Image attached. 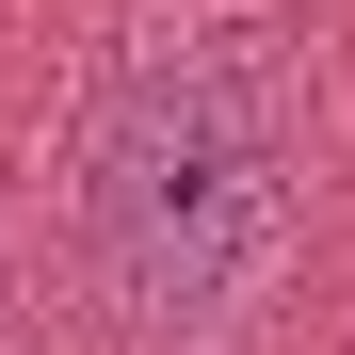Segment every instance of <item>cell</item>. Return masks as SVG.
<instances>
[{
  "instance_id": "6da1fadb",
  "label": "cell",
  "mask_w": 355,
  "mask_h": 355,
  "mask_svg": "<svg viewBox=\"0 0 355 355\" xmlns=\"http://www.w3.org/2000/svg\"><path fill=\"white\" fill-rule=\"evenodd\" d=\"M307 226V97L275 33H146L113 49L65 146V243L130 355L259 339Z\"/></svg>"
}]
</instances>
